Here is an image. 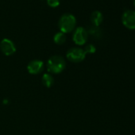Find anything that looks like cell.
<instances>
[{"instance_id":"cell-10","label":"cell","mask_w":135,"mask_h":135,"mask_svg":"<svg viewBox=\"0 0 135 135\" xmlns=\"http://www.w3.org/2000/svg\"><path fill=\"white\" fill-rule=\"evenodd\" d=\"M53 41L55 44L58 45H61L65 43L66 41V36L64 33L62 32H57L54 37H53Z\"/></svg>"},{"instance_id":"cell-8","label":"cell","mask_w":135,"mask_h":135,"mask_svg":"<svg viewBox=\"0 0 135 135\" xmlns=\"http://www.w3.org/2000/svg\"><path fill=\"white\" fill-rule=\"evenodd\" d=\"M90 19H91V23L95 27H97V26H99L101 25V23L103 22V14L100 11H93L91 13Z\"/></svg>"},{"instance_id":"cell-1","label":"cell","mask_w":135,"mask_h":135,"mask_svg":"<svg viewBox=\"0 0 135 135\" xmlns=\"http://www.w3.org/2000/svg\"><path fill=\"white\" fill-rule=\"evenodd\" d=\"M76 26V17L69 13L62 15L58 20V28L64 34L69 33L75 30Z\"/></svg>"},{"instance_id":"cell-6","label":"cell","mask_w":135,"mask_h":135,"mask_svg":"<svg viewBox=\"0 0 135 135\" xmlns=\"http://www.w3.org/2000/svg\"><path fill=\"white\" fill-rule=\"evenodd\" d=\"M0 49L6 56H11L16 52L15 44L8 38H4L0 42Z\"/></svg>"},{"instance_id":"cell-13","label":"cell","mask_w":135,"mask_h":135,"mask_svg":"<svg viewBox=\"0 0 135 135\" xmlns=\"http://www.w3.org/2000/svg\"><path fill=\"white\" fill-rule=\"evenodd\" d=\"M133 4H134V6H135V0H133Z\"/></svg>"},{"instance_id":"cell-11","label":"cell","mask_w":135,"mask_h":135,"mask_svg":"<svg viewBox=\"0 0 135 135\" xmlns=\"http://www.w3.org/2000/svg\"><path fill=\"white\" fill-rule=\"evenodd\" d=\"M84 52L86 54H92V53H95V51H96V48L94 45L92 44H88L87 45L84 49Z\"/></svg>"},{"instance_id":"cell-7","label":"cell","mask_w":135,"mask_h":135,"mask_svg":"<svg viewBox=\"0 0 135 135\" xmlns=\"http://www.w3.org/2000/svg\"><path fill=\"white\" fill-rule=\"evenodd\" d=\"M45 68L44 62L41 60H33L27 65V70L32 75H37L41 73Z\"/></svg>"},{"instance_id":"cell-9","label":"cell","mask_w":135,"mask_h":135,"mask_svg":"<svg viewBox=\"0 0 135 135\" xmlns=\"http://www.w3.org/2000/svg\"><path fill=\"white\" fill-rule=\"evenodd\" d=\"M41 82H42V84L45 87L49 88L54 84V78L50 73H45L42 76Z\"/></svg>"},{"instance_id":"cell-5","label":"cell","mask_w":135,"mask_h":135,"mask_svg":"<svg viewBox=\"0 0 135 135\" xmlns=\"http://www.w3.org/2000/svg\"><path fill=\"white\" fill-rule=\"evenodd\" d=\"M122 22L129 30H135V11L126 10L122 15Z\"/></svg>"},{"instance_id":"cell-3","label":"cell","mask_w":135,"mask_h":135,"mask_svg":"<svg viewBox=\"0 0 135 135\" xmlns=\"http://www.w3.org/2000/svg\"><path fill=\"white\" fill-rule=\"evenodd\" d=\"M86 55L87 54L85 53L84 49L80 47H73L68 50L66 57L73 63H80L85 59Z\"/></svg>"},{"instance_id":"cell-2","label":"cell","mask_w":135,"mask_h":135,"mask_svg":"<svg viewBox=\"0 0 135 135\" xmlns=\"http://www.w3.org/2000/svg\"><path fill=\"white\" fill-rule=\"evenodd\" d=\"M66 67V62L63 56L60 55H54L49 57L46 63V69L49 73L60 74Z\"/></svg>"},{"instance_id":"cell-12","label":"cell","mask_w":135,"mask_h":135,"mask_svg":"<svg viewBox=\"0 0 135 135\" xmlns=\"http://www.w3.org/2000/svg\"><path fill=\"white\" fill-rule=\"evenodd\" d=\"M49 7L52 8H56L60 5V0H46Z\"/></svg>"},{"instance_id":"cell-4","label":"cell","mask_w":135,"mask_h":135,"mask_svg":"<svg viewBox=\"0 0 135 135\" xmlns=\"http://www.w3.org/2000/svg\"><path fill=\"white\" fill-rule=\"evenodd\" d=\"M88 39V32L82 26H79L75 29L73 35V40L77 45H84L86 44Z\"/></svg>"}]
</instances>
